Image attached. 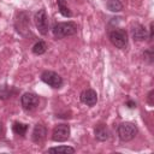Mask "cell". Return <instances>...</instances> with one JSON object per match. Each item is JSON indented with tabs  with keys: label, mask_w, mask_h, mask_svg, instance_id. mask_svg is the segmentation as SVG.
Instances as JSON below:
<instances>
[{
	"label": "cell",
	"mask_w": 154,
	"mask_h": 154,
	"mask_svg": "<svg viewBox=\"0 0 154 154\" xmlns=\"http://www.w3.org/2000/svg\"><path fill=\"white\" fill-rule=\"evenodd\" d=\"M54 37L57 38H64L67 36H72L75 34H77L78 31V26L75 22H61L54 25V28L52 29Z\"/></svg>",
	"instance_id": "obj_1"
},
{
	"label": "cell",
	"mask_w": 154,
	"mask_h": 154,
	"mask_svg": "<svg viewBox=\"0 0 154 154\" xmlns=\"http://www.w3.org/2000/svg\"><path fill=\"white\" fill-rule=\"evenodd\" d=\"M117 131H118V137L120 138V141L128 142V141H131L137 135L138 129H137V126L134 123L125 122V123H122L118 126Z\"/></svg>",
	"instance_id": "obj_2"
},
{
	"label": "cell",
	"mask_w": 154,
	"mask_h": 154,
	"mask_svg": "<svg viewBox=\"0 0 154 154\" xmlns=\"http://www.w3.org/2000/svg\"><path fill=\"white\" fill-rule=\"evenodd\" d=\"M14 28L23 36H25L29 32V30H30V19H29V13L28 12L20 11V12L17 13L16 19H14Z\"/></svg>",
	"instance_id": "obj_3"
},
{
	"label": "cell",
	"mask_w": 154,
	"mask_h": 154,
	"mask_svg": "<svg viewBox=\"0 0 154 154\" xmlns=\"http://www.w3.org/2000/svg\"><path fill=\"white\" fill-rule=\"evenodd\" d=\"M109 41L117 48H125L128 46V32L124 29H114L109 31Z\"/></svg>",
	"instance_id": "obj_4"
},
{
	"label": "cell",
	"mask_w": 154,
	"mask_h": 154,
	"mask_svg": "<svg viewBox=\"0 0 154 154\" xmlns=\"http://www.w3.org/2000/svg\"><path fill=\"white\" fill-rule=\"evenodd\" d=\"M34 22H35V25L41 35H46L48 32V17H47L45 8H41L35 13Z\"/></svg>",
	"instance_id": "obj_5"
},
{
	"label": "cell",
	"mask_w": 154,
	"mask_h": 154,
	"mask_svg": "<svg viewBox=\"0 0 154 154\" xmlns=\"http://www.w3.org/2000/svg\"><path fill=\"white\" fill-rule=\"evenodd\" d=\"M41 79L42 82H45L46 84H48L49 87L58 89L63 85V78L60 75H58L54 71H45L41 75Z\"/></svg>",
	"instance_id": "obj_6"
},
{
	"label": "cell",
	"mask_w": 154,
	"mask_h": 154,
	"mask_svg": "<svg viewBox=\"0 0 154 154\" xmlns=\"http://www.w3.org/2000/svg\"><path fill=\"white\" fill-rule=\"evenodd\" d=\"M70 137V126L67 124H59L53 129L52 140L55 142H65Z\"/></svg>",
	"instance_id": "obj_7"
},
{
	"label": "cell",
	"mask_w": 154,
	"mask_h": 154,
	"mask_svg": "<svg viewBox=\"0 0 154 154\" xmlns=\"http://www.w3.org/2000/svg\"><path fill=\"white\" fill-rule=\"evenodd\" d=\"M20 102H22V107L25 109V111H34L37 106H38V96L34 93H25L22 95V99H20Z\"/></svg>",
	"instance_id": "obj_8"
},
{
	"label": "cell",
	"mask_w": 154,
	"mask_h": 154,
	"mask_svg": "<svg viewBox=\"0 0 154 154\" xmlns=\"http://www.w3.org/2000/svg\"><path fill=\"white\" fill-rule=\"evenodd\" d=\"M81 101L87 105V106H94L96 102H97V94L95 90L93 89H85L81 93V96H79Z\"/></svg>",
	"instance_id": "obj_9"
},
{
	"label": "cell",
	"mask_w": 154,
	"mask_h": 154,
	"mask_svg": "<svg viewBox=\"0 0 154 154\" xmlns=\"http://www.w3.org/2000/svg\"><path fill=\"white\" fill-rule=\"evenodd\" d=\"M47 136V129L45 125L42 124H36L34 130H32V134H31V140L35 142V143H41L45 141Z\"/></svg>",
	"instance_id": "obj_10"
},
{
	"label": "cell",
	"mask_w": 154,
	"mask_h": 154,
	"mask_svg": "<svg viewBox=\"0 0 154 154\" xmlns=\"http://www.w3.org/2000/svg\"><path fill=\"white\" fill-rule=\"evenodd\" d=\"M94 134H95V137H96L99 141H106V140L109 137L108 128H107L105 124H97V125L94 128Z\"/></svg>",
	"instance_id": "obj_11"
},
{
	"label": "cell",
	"mask_w": 154,
	"mask_h": 154,
	"mask_svg": "<svg viewBox=\"0 0 154 154\" xmlns=\"http://www.w3.org/2000/svg\"><path fill=\"white\" fill-rule=\"evenodd\" d=\"M131 31H132V37L136 41H143L147 38V30L141 24H135L132 26Z\"/></svg>",
	"instance_id": "obj_12"
},
{
	"label": "cell",
	"mask_w": 154,
	"mask_h": 154,
	"mask_svg": "<svg viewBox=\"0 0 154 154\" xmlns=\"http://www.w3.org/2000/svg\"><path fill=\"white\" fill-rule=\"evenodd\" d=\"M16 93L14 88L7 84H0V99L1 100H6L8 97H11L13 94Z\"/></svg>",
	"instance_id": "obj_13"
},
{
	"label": "cell",
	"mask_w": 154,
	"mask_h": 154,
	"mask_svg": "<svg viewBox=\"0 0 154 154\" xmlns=\"http://www.w3.org/2000/svg\"><path fill=\"white\" fill-rule=\"evenodd\" d=\"M12 130L16 135H19V136H24L26 130H28V125L24 124V123H20V122H16L13 123L12 125Z\"/></svg>",
	"instance_id": "obj_14"
},
{
	"label": "cell",
	"mask_w": 154,
	"mask_h": 154,
	"mask_svg": "<svg viewBox=\"0 0 154 154\" xmlns=\"http://www.w3.org/2000/svg\"><path fill=\"white\" fill-rule=\"evenodd\" d=\"M57 4H58V8H59V12L64 16V17H71L72 16V12L70 11L67 4H66V0H57Z\"/></svg>",
	"instance_id": "obj_15"
},
{
	"label": "cell",
	"mask_w": 154,
	"mask_h": 154,
	"mask_svg": "<svg viewBox=\"0 0 154 154\" xmlns=\"http://www.w3.org/2000/svg\"><path fill=\"white\" fill-rule=\"evenodd\" d=\"M46 51H47V45L43 41H38L32 46V53L36 55H41V54L46 53Z\"/></svg>",
	"instance_id": "obj_16"
},
{
	"label": "cell",
	"mask_w": 154,
	"mask_h": 154,
	"mask_svg": "<svg viewBox=\"0 0 154 154\" xmlns=\"http://www.w3.org/2000/svg\"><path fill=\"white\" fill-rule=\"evenodd\" d=\"M107 8L112 12H119L123 10V4L120 0H107Z\"/></svg>",
	"instance_id": "obj_17"
},
{
	"label": "cell",
	"mask_w": 154,
	"mask_h": 154,
	"mask_svg": "<svg viewBox=\"0 0 154 154\" xmlns=\"http://www.w3.org/2000/svg\"><path fill=\"white\" fill-rule=\"evenodd\" d=\"M49 153H75V148L69 146H59V147H52L48 149Z\"/></svg>",
	"instance_id": "obj_18"
},
{
	"label": "cell",
	"mask_w": 154,
	"mask_h": 154,
	"mask_svg": "<svg viewBox=\"0 0 154 154\" xmlns=\"http://www.w3.org/2000/svg\"><path fill=\"white\" fill-rule=\"evenodd\" d=\"M143 57H144V59H146L148 63H152V61H153V57H154V54H153V51H152V49H148V51H146V52L143 53Z\"/></svg>",
	"instance_id": "obj_19"
},
{
	"label": "cell",
	"mask_w": 154,
	"mask_h": 154,
	"mask_svg": "<svg viewBox=\"0 0 154 154\" xmlns=\"http://www.w3.org/2000/svg\"><path fill=\"white\" fill-rule=\"evenodd\" d=\"M153 94H154V90H150L149 94H148V103H149L150 106L154 105V102H153Z\"/></svg>",
	"instance_id": "obj_20"
},
{
	"label": "cell",
	"mask_w": 154,
	"mask_h": 154,
	"mask_svg": "<svg viewBox=\"0 0 154 154\" xmlns=\"http://www.w3.org/2000/svg\"><path fill=\"white\" fill-rule=\"evenodd\" d=\"M129 108H135L136 107V102L135 101H131V100H129V101H126V103H125Z\"/></svg>",
	"instance_id": "obj_21"
},
{
	"label": "cell",
	"mask_w": 154,
	"mask_h": 154,
	"mask_svg": "<svg viewBox=\"0 0 154 154\" xmlns=\"http://www.w3.org/2000/svg\"><path fill=\"white\" fill-rule=\"evenodd\" d=\"M149 29H150V30H149V31H150V32H149V40H152V38H153V23H150V28H149Z\"/></svg>",
	"instance_id": "obj_22"
},
{
	"label": "cell",
	"mask_w": 154,
	"mask_h": 154,
	"mask_svg": "<svg viewBox=\"0 0 154 154\" xmlns=\"http://www.w3.org/2000/svg\"><path fill=\"white\" fill-rule=\"evenodd\" d=\"M4 134H5V130H4V125L0 123V137H2V136H4Z\"/></svg>",
	"instance_id": "obj_23"
},
{
	"label": "cell",
	"mask_w": 154,
	"mask_h": 154,
	"mask_svg": "<svg viewBox=\"0 0 154 154\" xmlns=\"http://www.w3.org/2000/svg\"><path fill=\"white\" fill-rule=\"evenodd\" d=\"M106 1H107V0H106Z\"/></svg>",
	"instance_id": "obj_24"
}]
</instances>
